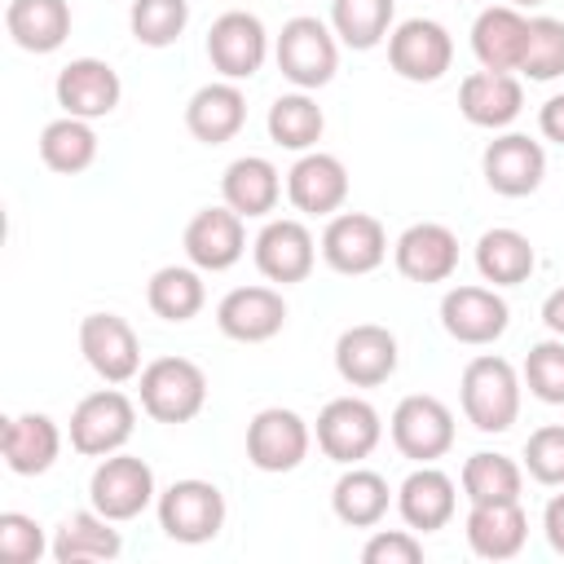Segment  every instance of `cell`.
Listing matches in <instances>:
<instances>
[{"mask_svg": "<svg viewBox=\"0 0 564 564\" xmlns=\"http://www.w3.org/2000/svg\"><path fill=\"white\" fill-rule=\"evenodd\" d=\"M458 401H463V414L476 432H507L516 419H520V375L507 357L498 352H480L463 366V379H458Z\"/></svg>", "mask_w": 564, "mask_h": 564, "instance_id": "1", "label": "cell"}, {"mask_svg": "<svg viewBox=\"0 0 564 564\" xmlns=\"http://www.w3.org/2000/svg\"><path fill=\"white\" fill-rule=\"evenodd\" d=\"M273 57H278V70L300 93H313V88H326L339 70V35L330 31V22L313 13H295L282 22Z\"/></svg>", "mask_w": 564, "mask_h": 564, "instance_id": "2", "label": "cell"}, {"mask_svg": "<svg viewBox=\"0 0 564 564\" xmlns=\"http://www.w3.org/2000/svg\"><path fill=\"white\" fill-rule=\"evenodd\" d=\"M137 379L141 410L154 423H189L207 405V375L189 357H154L150 366H141Z\"/></svg>", "mask_w": 564, "mask_h": 564, "instance_id": "3", "label": "cell"}, {"mask_svg": "<svg viewBox=\"0 0 564 564\" xmlns=\"http://www.w3.org/2000/svg\"><path fill=\"white\" fill-rule=\"evenodd\" d=\"M154 511H159V529L181 542V546H203L212 542L220 529H225V494L212 485V480H198V476H185V480H172L159 498H154Z\"/></svg>", "mask_w": 564, "mask_h": 564, "instance_id": "4", "label": "cell"}, {"mask_svg": "<svg viewBox=\"0 0 564 564\" xmlns=\"http://www.w3.org/2000/svg\"><path fill=\"white\" fill-rule=\"evenodd\" d=\"M137 432V405L119 388H97L70 410V449L84 458L119 454Z\"/></svg>", "mask_w": 564, "mask_h": 564, "instance_id": "5", "label": "cell"}, {"mask_svg": "<svg viewBox=\"0 0 564 564\" xmlns=\"http://www.w3.org/2000/svg\"><path fill=\"white\" fill-rule=\"evenodd\" d=\"M154 498H159L154 471H150V463L137 458V454H123V449H119V454H106V458L93 467V476H88V502H93L106 520H115V524L137 520Z\"/></svg>", "mask_w": 564, "mask_h": 564, "instance_id": "6", "label": "cell"}, {"mask_svg": "<svg viewBox=\"0 0 564 564\" xmlns=\"http://www.w3.org/2000/svg\"><path fill=\"white\" fill-rule=\"evenodd\" d=\"M379 441H383V419L366 397H335V401L322 405V414H317V449L330 463L352 467V463L370 458Z\"/></svg>", "mask_w": 564, "mask_h": 564, "instance_id": "7", "label": "cell"}, {"mask_svg": "<svg viewBox=\"0 0 564 564\" xmlns=\"http://www.w3.org/2000/svg\"><path fill=\"white\" fill-rule=\"evenodd\" d=\"M392 445L414 463H436L454 449V410L432 392H410L388 419Z\"/></svg>", "mask_w": 564, "mask_h": 564, "instance_id": "8", "label": "cell"}, {"mask_svg": "<svg viewBox=\"0 0 564 564\" xmlns=\"http://www.w3.org/2000/svg\"><path fill=\"white\" fill-rule=\"evenodd\" d=\"M322 260L344 278L375 273L388 260V229L370 212H335L322 229Z\"/></svg>", "mask_w": 564, "mask_h": 564, "instance_id": "9", "label": "cell"}, {"mask_svg": "<svg viewBox=\"0 0 564 564\" xmlns=\"http://www.w3.org/2000/svg\"><path fill=\"white\" fill-rule=\"evenodd\" d=\"M308 445H313L308 423L286 405H269L247 423V463L256 471H269V476L295 471L308 458Z\"/></svg>", "mask_w": 564, "mask_h": 564, "instance_id": "10", "label": "cell"}, {"mask_svg": "<svg viewBox=\"0 0 564 564\" xmlns=\"http://www.w3.org/2000/svg\"><path fill=\"white\" fill-rule=\"evenodd\" d=\"M269 57V31L256 13L247 9H229L212 22L207 31V62L212 70H220V79H251Z\"/></svg>", "mask_w": 564, "mask_h": 564, "instance_id": "11", "label": "cell"}, {"mask_svg": "<svg viewBox=\"0 0 564 564\" xmlns=\"http://www.w3.org/2000/svg\"><path fill=\"white\" fill-rule=\"evenodd\" d=\"M388 66L410 84H436L454 66V40L432 18H410L388 35Z\"/></svg>", "mask_w": 564, "mask_h": 564, "instance_id": "12", "label": "cell"}, {"mask_svg": "<svg viewBox=\"0 0 564 564\" xmlns=\"http://www.w3.org/2000/svg\"><path fill=\"white\" fill-rule=\"evenodd\" d=\"M79 352L106 383H128L141 375V339L119 313H88L79 322Z\"/></svg>", "mask_w": 564, "mask_h": 564, "instance_id": "13", "label": "cell"}, {"mask_svg": "<svg viewBox=\"0 0 564 564\" xmlns=\"http://www.w3.org/2000/svg\"><path fill=\"white\" fill-rule=\"evenodd\" d=\"M507 322H511V308L494 286H449L441 295V326L458 344L485 348L507 335Z\"/></svg>", "mask_w": 564, "mask_h": 564, "instance_id": "14", "label": "cell"}, {"mask_svg": "<svg viewBox=\"0 0 564 564\" xmlns=\"http://www.w3.org/2000/svg\"><path fill=\"white\" fill-rule=\"evenodd\" d=\"M480 172H485V185L494 194L529 198L546 176V150H542V141H533L524 132H502V137H494L485 145Z\"/></svg>", "mask_w": 564, "mask_h": 564, "instance_id": "15", "label": "cell"}, {"mask_svg": "<svg viewBox=\"0 0 564 564\" xmlns=\"http://www.w3.org/2000/svg\"><path fill=\"white\" fill-rule=\"evenodd\" d=\"M397 335L379 322H357L335 339V370L352 388H379L397 375Z\"/></svg>", "mask_w": 564, "mask_h": 564, "instance_id": "16", "label": "cell"}, {"mask_svg": "<svg viewBox=\"0 0 564 564\" xmlns=\"http://www.w3.org/2000/svg\"><path fill=\"white\" fill-rule=\"evenodd\" d=\"M53 93H57L62 115H75V119H88L93 123V119H106L119 106L123 84H119V70L110 62H101V57H75V62H66L57 70Z\"/></svg>", "mask_w": 564, "mask_h": 564, "instance_id": "17", "label": "cell"}, {"mask_svg": "<svg viewBox=\"0 0 564 564\" xmlns=\"http://www.w3.org/2000/svg\"><path fill=\"white\" fill-rule=\"evenodd\" d=\"M181 242H185V256H189L194 269L225 273L247 251V225H242V216L234 207H203V212L189 216Z\"/></svg>", "mask_w": 564, "mask_h": 564, "instance_id": "18", "label": "cell"}, {"mask_svg": "<svg viewBox=\"0 0 564 564\" xmlns=\"http://www.w3.org/2000/svg\"><path fill=\"white\" fill-rule=\"evenodd\" d=\"M392 264L410 282H449L458 269V234L441 220H419L392 242Z\"/></svg>", "mask_w": 564, "mask_h": 564, "instance_id": "19", "label": "cell"}, {"mask_svg": "<svg viewBox=\"0 0 564 564\" xmlns=\"http://www.w3.org/2000/svg\"><path fill=\"white\" fill-rule=\"evenodd\" d=\"M251 256H256V269H260L269 282L291 286V282H304V278L313 273V264H317V242H313V234H308L304 220L282 216V220H269V225L256 234Z\"/></svg>", "mask_w": 564, "mask_h": 564, "instance_id": "20", "label": "cell"}, {"mask_svg": "<svg viewBox=\"0 0 564 564\" xmlns=\"http://www.w3.org/2000/svg\"><path fill=\"white\" fill-rule=\"evenodd\" d=\"M286 198L304 216H335L348 198V167L326 150H304L286 172Z\"/></svg>", "mask_w": 564, "mask_h": 564, "instance_id": "21", "label": "cell"}, {"mask_svg": "<svg viewBox=\"0 0 564 564\" xmlns=\"http://www.w3.org/2000/svg\"><path fill=\"white\" fill-rule=\"evenodd\" d=\"M216 326L234 344H264L286 326V300L273 286H234L216 304Z\"/></svg>", "mask_w": 564, "mask_h": 564, "instance_id": "22", "label": "cell"}, {"mask_svg": "<svg viewBox=\"0 0 564 564\" xmlns=\"http://www.w3.org/2000/svg\"><path fill=\"white\" fill-rule=\"evenodd\" d=\"M458 110H463L467 123L498 132V128H507V123L520 119V110H524V84L511 70H471L458 84Z\"/></svg>", "mask_w": 564, "mask_h": 564, "instance_id": "23", "label": "cell"}, {"mask_svg": "<svg viewBox=\"0 0 564 564\" xmlns=\"http://www.w3.org/2000/svg\"><path fill=\"white\" fill-rule=\"evenodd\" d=\"M454 507H458V485L436 463H419L397 489V511H401L405 529H414V533L445 529L454 520Z\"/></svg>", "mask_w": 564, "mask_h": 564, "instance_id": "24", "label": "cell"}, {"mask_svg": "<svg viewBox=\"0 0 564 564\" xmlns=\"http://www.w3.org/2000/svg\"><path fill=\"white\" fill-rule=\"evenodd\" d=\"M247 123V97L234 79H212L185 101V128L203 145H225Z\"/></svg>", "mask_w": 564, "mask_h": 564, "instance_id": "25", "label": "cell"}, {"mask_svg": "<svg viewBox=\"0 0 564 564\" xmlns=\"http://www.w3.org/2000/svg\"><path fill=\"white\" fill-rule=\"evenodd\" d=\"M0 449H4V467L13 476H44L62 454V427L40 410L13 414V419H4Z\"/></svg>", "mask_w": 564, "mask_h": 564, "instance_id": "26", "label": "cell"}, {"mask_svg": "<svg viewBox=\"0 0 564 564\" xmlns=\"http://www.w3.org/2000/svg\"><path fill=\"white\" fill-rule=\"evenodd\" d=\"M529 44V18L511 4H489L471 22V53L480 70H520Z\"/></svg>", "mask_w": 564, "mask_h": 564, "instance_id": "27", "label": "cell"}, {"mask_svg": "<svg viewBox=\"0 0 564 564\" xmlns=\"http://www.w3.org/2000/svg\"><path fill=\"white\" fill-rule=\"evenodd\" d=\"M467 546L480 560H516L529 542V516L516 502H471L467 511Z\"/></svg>", "mask_w": 564, "mask_h": 564, "instance_id": "28", "label": "cell"}, {"mask_svg": "<svg viewBox=\"0 0 564 564\" xmlns=\"http://www.w3.org/2000/svg\"><path fill=\"white\" fill-rule=\"evenodd\" d=\"M220 198L225 207H234L242 220L251 216H269L282 198V172L264 159V154H242L225 167L220 176Z\"/></svg>", "mask_w": 564, "mask_h": 564, "instance_id": "29", "label": "cell"}, {"mask_svg": "<svg viewBox=\"0 0 564 564\" xmlns=\"http://www.w3.org/2000/svg\"><path fill=\"white\" fill-rule=\"evenodd\" d=\"M4 31L26 53H57L70 35V4L66 0H9Z\"/></svg>", "mask_w": 564, "mask_h": 564, "instance_id": "30", "label": "cell"}, {"mask_svg": "<svg viewBox=\"0 0 564 564\" xmlns=\"http://www.w3.org/2000/svg\"><path fill=\"white\" fill-rule=\"evenodd\" d=\"M123 551V538L115 520H106L97 507L70 511L53 533V560L57 564H88V560H115Z\"/></svg>", "mask_w": 564, "mask_h": 564, "instance_id": "31", "label": "cell"}, {"mask_svg": "<svg viewBox=\"0 0 564 564\" xmlns=\"http://www.w3.org/2000/svg\"><path fill=\"white\" fill-rule=\"evenodd\" d=\"M476 269H480V278L494 282V286H520V282H529V273L538 269V251H533V242H529L520 229L494 225V229H485L480 242H476Z\"/></svg>", "mask_w": 564, "mask_h": 564, "instance_id": "32", "label": "cell"}, {"mask_svg": "<svg viewBox=\"0 0 564 564\" xmlns=\"http://www.w3.org/2000/svg\"><path fill=\"white\" fill-rule=\"evenodd\" d=\"M388 507H392V489H388V480L379 476V471H370V467H348L339 480H335V489H330V511L348 524V529H375L383 516H388Z\"/></svg>", "mask_w": 564, "mask_h": 564, "instance_id": "33", "label": "cell"}, {"mask_svg": "<svg viewBox=\"0 0 564 564\" xmlns=\"http://www.w3.org/2000/svg\"><path fill=\"white\" fill-rule=\"evenodd\" d=\"M145 304L163 322H189V317H198L203 304H207L203 269H194V264H163V269H154L150 286H145Z\"/></svg>", "mask_w": 564, "mask_h": 564, "instance_id": "34", "label": "cell"}, {"mask_svg": "<svg viewBox=\"0 0 564 564\" xmlns=\"http://www.w3.org/2000/svg\"><path fill=\"white\" fill-rule=\"evenodd\" d=\"M40 159L48 172L57 176H79L97 163V132L88 119H75V115H62L53 123H44L40 132Z\"/></svg>", "mask_w": 564, "mask_h": 564, "instance_id": "35", "label": "cell"}, {"mask_svg": "<svg viewBox=\"0 0 564 564\" xmlns=\"http://www.w3.org/2000/svg\"><path fill=\"white\" fill-rule=\"evenodd\" d=\"M264 123H269V141L282 145V150H295V154L313 150L322 141V132H326V115L308 93H282L269 106Z\"/></svg>", "mask_w": 564, "mask_h": 564, "instance_id": "36", "label": "cell"}, {"mask_svg": "<svg viewBox=\"0 0 564 564\" xmlns=\"http://www.w3.org/2000/svg\"><path fill=\"white\" fill-rule=\"evenodd\" d=\"M392 13L397 0H330V31L339 44L366 53L392 35Z\"/></svg>", "mask_w": 564, "mask_h": 564, "instance_id": "37", "label": "cell"}, {"mask_svg": "<svg viewBox=\"0 0 564 564\" xmlns=\"http://www.w3.org/2000/svg\"><path fill=\"white\" fill-rule=\"evenodd\" d=\"M524 489V467L507 454H471L463 463V494L467 502H516Z\"/></svg>", "mask_w": 564, "mask_h": 564, "instance_id": "38", "label": "cell"}, {"mask_svg": "<svg viewBox=\"0 0 564 564\" xmlns=\"http://www.w3.org/2000/svg\"><path fill=\"white\" fill-rule=\"evenodd\" d=\"M128 26L137 35V44L145 48H167L185 35L189 26V0H132L128 9Z\"/></svg>", "mask_w": 564, "mask_h": 564, "instance_id": "39", "label": "cell"}, {"mask_svg": "<svg viewBox=\"0 0 564 564\" xmlns=\"http://www.w3.org/2000/svg\"><path fill=\"white\" fill-rule=\"evenodd\" d=\"M520 75L533 84H551L564 75V18H529V44Z\"/></svg>", "mask_w": 564, "mask_h": 564, "instance_id": "40", "label": "cell"}, {"mask_svg": "<svg viewBox=\"0 0 564 564\" xmlns=\"http://www.w3.org/2000/svg\"><path fill=\"white\" fill-rule=\"evenodd\" d=\"M524 388L546 401V405H564V339H538L524 357Z\"/></svg>", "mask_w": 564, "mask_h": 564, "instance_id": "41", "label": "cell"}, {"mask_svg": "<svg viewBox=\"0 0 564 564\" xmlns=\"http://www.w3.org/2000/svg\"><path fill=\"white\" fill-rule=\"evenodd\" d=\"M53 555V542L44 538L40 520L22 516V511H0V560L9 564H35Z\"/></svg>", "mask_w": 564, "mask_h": 564, "instance_id": "42", "label": "cell"}, {"mask_svg": "<svg viewBox=\"0 0 564 564\" xmlns=\"http://www.w3.org/2000/svg\"><path fill=\"white\" fill-rule=\"evenodd\" d=\"M524 471L538 485H564V423H546L524 441Z\"/></svg>", "mask_w": 564, "mask_h": 564, "instance_id": "43", "label": "cell"}, {"mask_svg": "<svg viewBox=\"0 0 564 564\" xmlns=\"http://www.w3.org/2000/svg\"><path fill=\"white\" fill-rule=\"evenodd\" d=\"M366 564H419L423 560V542L414 529H375L370 542L361 546Z\"/></svg>", "mask_w": 564, "mask_h": 564, "instance_id": "44", "label": "cell"}, {"mask_svg": "<svg viewBox=\"0 0 564 564\" xmlns=\"http://www.w3.org/2000/svg\"><path fill=\"white\" fill-rule=\"evenodd\" d=\"M538 128H542L546 141L564 145V93H555V97L542 101V110H538Z\"/></svg>", "mask_w": 564, "mask_h": 564, "instance_id": "45", "label": "cell"}, {"mask_svg": "<svg viewBox=\"0 0 564 564\" xmlns=\"http://www.w3.org/2000/svg\"><path fill=\"white\" fill-rule=\"evenodd\" d=\"M542 529H546L551 551L564 555V485H560V494L546 502V511H542Z\"/></svg>", "mask_w": 564, "mask_h": 564, "instance_id": "46", "label": "cell"}, {"mask_svg": "<svg viewBox=\"0 0 564 564\" xmlns=\"http://www.w3.org/2000/svg\"><path fill=\"white\" fill-rule=\"evenodd\" d=\"M542 322H546V330H551V335H560V339H564V286H555V291L542 300Z\"/></svg>", "mask_w": 564, "mask_h": 564, "instance_id": "47", "label": "cell"}, {"mask_svg": "<svg viewBox=\"0 0 564 564\" xmlns=\"http://www.w3.org/2000/svg\"><path fill=\"white\" fill-rule=\"evenodd\" d=\"M511 9H538V4H546V0H507Z\"/></svg>", "mask_w": 564, "mask_h": 564, "instance_id": "48", "label": "cell"}]
</instances>
